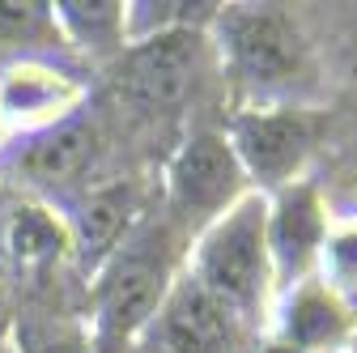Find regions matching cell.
Here are the masks:
<instances>
[{
  "mask_svg": "<svg viewBox=\"0 0 357 353\" xmlns=\"http://www.w3.org/2000/svg\"><path fill=\"white\" fill-rule=\"evenodd\" d=\"M221 52L230 56L234 73L255 90H277L302 73V38L289 17L277 9H230L217 13Z\"/></svg>",
  "mask_w": 357,
  "mask_h": 353,
  "instance_id": "4",
  "label": "cell"
},
{
  "mask_svg": "<svg viewBox=\"0 0 357 353\" xmlns=\"http://www.w3.org/2000/svg\"><path fill=\"white\" fill-rule=\"evenodd\" d=\"M324 243H328V222L319 192L294 179L268 204V255H273L277 285H298L310 264L324 255Z\"/></svg>",
  "mask_w": 357,
  "mask_h": 353,
  "instance_id": "8",
  "label": "cell"
},
{
  "mask_svg": "<svg viewBox=\"0 0 357 353\" xmlns=\"http://www.w3.org/2000/svg\"><path fill=\"white\" fill-rule=\"evenodd\" d=\"M141 336L153 353H234L247 340V324L183 273L174 277Z\"/></svg>",
  "mask_w": 357,
  "mask_h": 353,
  "instance_id": "3",
  "label": "cell"
},
{
  "mask_svg": "<svg viewBox=\"0 0 357 353\" xmlns=\"http://www.w3.org/2000/svg\"><path fill=\"white\" fill-rule=\"evenodd\" d=\"M132 209L137 196L128 183H107L77 196V204L68 209V247L77 251L85 273H98L111 251L132 234Z\"/></svg>",
  "mask_w": 357,
  "mask_h": 353,
  "instance_id": "10",
  "label": "cell"
},
{
  "mask_svg": "<svg viewBox=\"0 0 357 353\" xmlns=\"http://www.w3.org/2000/svg\"><path fill=\"white\" fill-rule=\"evenodd\" d=\"M170 204L188 217H221L234 200H243V183L247 174L230 149L226 137H217V132H196L178 145V153L170 158Z\"/></svg>",
  "mask_w": 357,
  "mask_h": 353,
  "instance_id": "6",
  "label": "cell"
},
{
  "mask_svg": "<svg viewBox=\"0 0 357 353\" xmlns=\"http://www.w3.org/2000/svg\"><path fill=\"white\" fill-rule=\"evenodd\" d=\"M170 285L174 273L166 260V234L153 226L132 230L94 273V320L102 345L141 336Z\"/></svg>",
  "mask_w": 357,
  "mask_h": 353,
  "instance_id": "2",
  "label": "cell"
},
{
  "mask_svg": "<svg viewBox=\"0 0 357 353\" xmlns=\"http://www.w3.org/2000/svg\"><path fill=\"white\" fill-rule=\"evenodd\" d=\"M204 73V43L196 26H178L128 47L123 60V90L145 111H170L188 103Z\"/></svg>",
  "mask_w": 357,
  "mask_h": 353,
  "instance_id": "5",
  "label": "cell"
},
{
  "mask_svg": "<svg viewBox=\"0 0 357 353\" xmlns=\"http://www.w3.org/2000/svg\"><path fill=\"white\" fill-rule=\"evenodd\" d=\"M226 141L247 179L264 188H289L302 158L315 145V128L294 111H251L230 123Z\"/></svg>",
  "mask_w": 357,
  "mask_h": 353,
  "instance_id": "7",
  "label": "cell"
},
{
  "mask_svg": "<svg viewBox=\"0 0 357 353\" xmlns=\"http://www.w3.org/2000/svg\"><path fill=\"white\" fill-rule=\"evenodd\" d=\"M0 315H5V277H0Z\"/></svg>",
  "mask_w": 357,
  "mask_h": 353,
  "instance_id": "16",
  "label": "cell"
},
{
  "mask_svg": "<svg viewBox=\"0 0 357 353\" xmlns=\"http://www.w3.org/2000/svg\"><path fill=\"white\" fill-rule=\"evenodd\" d=\"M98 137L85 119H60L52 128H38L34 137L17 149V170L26 174V183L34 188H73L85 179V170L94 166Z\"/></svg>",
  "mask_w": 357,
  "mask_h": 353,
  "instance_id": "9",
  "label": "cell"
},
{
  "mask_svg": "<svg viewBox=\"0 0 357 353\" xmlns=\"http://www.w3.org/2000/svg\"><path fill=\"white\" fill-rule=\"evenodd\" d=\"M56 17L81 38L85 47H107V43H123V5H56Z\"/></svg>",
  "mask_w": 357,
  "mask_h": 353,
  "instance_id": "14",
  "label": "cell"
},
{
  "mask_svg": "<svg viewBox=\"0 0 357 353\" xmlns=\"http://www.w3.org/2000/svg\"><path fill=\"white\" fill-rule=\"evenodd\" d=\"M73 98H77V90L52 68L22 64V68L0 73V119L34 123V132L68 119Z\"/></svg>",
  "mask_w": 357,
  "mask_h": 353,
  "instance_id": "11",
  "label": "cell"
},
{
  "mask_svg": "<svg viewBox=\"0 0 357 353\" xmlns=\"http://www.w3.org/2000/svg\"><path fill=\"white\" fill-rule=\"evenodd\" d=\"M353 353H357V349H353Z\"/></svg>",
  "mask_w": 357,
  "mask_h": 353,
  "instance_id": "17",
  "label": "cell"
},
{
  "mask_svg": "<svg viewBox=\"0 0 357 353\" xmlns=\"http://www.w3.org/2000/svg\"><path fill=\"white\" fill-rule=\"evenodd\" d=\"M188 277L200 281L221 306L251 328L259 324L268 294H273V255H268V200L264 196H243L221 217L204 226Z\"/></svg>",
  "mask_w": 357,
  "mask_h": 353,
  "instance_id": "1",
  "label": "cell"
},
{
  "mask_svg": "<svg viewBox=\"0 0 357 353\" xmlns=\"http://www.w3.org/2000/svg\"><path fill=\"white\" fill-rule=\"evenodd\" d=\"M344 328V315L328 290L319 285H298L294 298H289V311H285V340L289 349L298 353H315V349H328Z\"/></svg>",
  "mask_w": 357,
  "mask_h": 353,
  "instance_id": "12",
  "label": "cell"
},
{
  "mask_svg": "<svg viewBox=\"0 0 357 353\" xmlns=\"http://www.w3.org/2000/svg\"><path fill=\"white\" fill-rule=\"evenodd\" d=\"M259 353H298V349H289V345H268V349H259Z\"/></svg>",
  "mask_w": 357,
  "mask_h": 353,
  "instance_id": "15",
  "label": "cell"
},
{
  "mask_svg": "<svg viewBox=\"0 0 357 353\" xmlns=\"http://www.w3.org/2000/svg\"><path fill=\"white\" fill-rule=\"evenodd\" d=\"M5 243L22 264H38V260L60 255L68 247V234L60 230V222L47 209H13L5 226Z\"/></svg>",
  "mask_w": 357,
  "mask_h": 353,
  "instance_id": "13",
  "label": "cell"
}]
</instances>
